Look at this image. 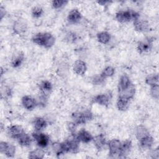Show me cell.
Wrapping results in <instances>:
<instances>
[{"mask_svg": "<svg viewBox=\"0 0 159 159\" xmlns=\"http://www.w3.org/2000/svg\"><path fill=\"white\" fill-rule=\"evenodd\" d=\"M6 14V11L5 8H4L2 6L0 8V15H1V19H2V18L5 16Z\"/></svg>", "mask_w": 159, "mask_h": 159, "instance_id": "obj_39", "label": "cell"}, {"mask_svg": "<svg viewBox=\"0 0 159 159\" xmlns=\"http://www.w3.org/2000/svg\"><path fill=\"white\" fill-rule=\"evenodd\" d=\"M106 78H104L101 74L100 75H95L91 78V81L94 85H101L104 82V80Z\"/></svg>", "mask_w": 159, "mask_h": 159, "instance_id": "obj_34", "label": "cell"}, {"mask_svg": "<svg viewBox=\"0 0 159 159\" xmlns=\"http://www.w3.org/2000/svg\"><path fill=\"white\" fill-rule=\"evenodd\" d=\"M135 133L136 138L138 139V140L141 138L150 134L148 130L143 125H139L136 127Z\"/></svg>", "mask_w": 159, "mask_h": 159, "instance_id": "obj_28", "label": "cell"}, {"mask_svg": "<svg viewBox=\"0 0 159 159\" xmlns=\"http://www.w3.org/2000/svg\"><path fill=\"white\" fill-rule=\"evenodd\" d=\"M73 70L76 75L82 76L84 75L87 70L86 64L84 61L81 60H78L74 63L73 65Z\"/></svg>", "mask_w": 159, "mask_h": 159, "instance_id": "obj_14", "label": "cell"}, {"mask_svg": "<svg viewBox=\"0 0 159 159\" xmlns=\"http://www.w3.org/2000/svg\"><path fill=\"white\" fill-rule=\"evenodd\" d=\"M24 132V129L18 125H12L7 128V134L13 139L17 140Z\"/></svg>", "mask_w": 159, "mask_h": 159, "instance_id": "obj_9", "label": "cell"}, {"mask_svg": "<svg viewBox=\"0 0 159 159\" xmlns=\"http://www.w3.org/2000/svg\"><path fill=\"white\" fill-rule=\"evenodd\" d=\"M76 127V124L73 122H68L67 124V128H68V130L71 133V134H74V133L75 132Z\"/></svg>", "mask_w": 159, "mask_h": 159, "instance_id": "obj_37", "label": "cell"}, {"mask_svg": "<svg viewBox=\"0 0 159 159\" xmlns=\"http://www.w3.org/2000/svg\"><path fill=\"white\" fill-rule=\"evenodd\" d=\"M122 142L118 139H112L108 142L109 155L111 158H120Z\"/></svg>", "mask_w": 159, "mask_h": 159, "instance_id": "obj_5", "label": "cell"}, {"mask_svg": "<svg viewBox=\"0 0 159 159\" xmlns=\"http://www.w3.org/2000/svg\"><path fill=\"white\" fill-rule=\"evenodd\" d=\"M139 143L143 148H150L154 143L153 138L149 134L139 140Z\"/></svg>", "mask_w": 159, "mask_h": 159, "instance_id": "obj_21", "label": "cell"}, {"mask_svg": "<svg viewBox=\"0 0 159 159\" xmlns=\"http://www.w3.org/2000/svg\"><path fill=\"white\" fill-rule=\"evenodd\" d=\"M97 2H98L99 4L101 5V6H104V5H106V4L109 3V1H97Z\"/></svg>", "mask_w": 159, "mask_h": 159, "instance_id": "obj_40", "label": "cell"}, {"mask_svg": "<svg viewBox=\"0 0 159 159\" xmlns=\"http://www.w3.org/2000/svg\"><path fill=\"white\" fill-rule=\"evenodd\" d=\"M140 17V14L136 11L129 9L126 11H120L116 14V19L119 22H127L130 20L134 21Z\"/></svg>", "mask_w": 159, "mask_h": 159, "instance_id": "obj_2", "label": "cell"}, {"mask_svg": "<svg viewBox=\"0 0 159 159\" xmlns=\"http://www.w3.org/2000/svg\"><path fill=\"white\" fill-rule=\"evenodd\" d=\"M65 153H77L80 149V141L76 138L75 134L71 135L66 139L65 142H62Z\"/></svg>", "mask_w": 159, "mask_h": 159, "instance_id": "obj_3", "label": "cell"}, {"mask_svg": "<svg viewBox=\"0 0 159 159\" xmlns=\"http://www.w3.org/2000/svg\"><path fill=\"white\" fill-rule=\"evenodd\" d=\"M52 147L54 153L56 154L57 156H60L61 155H63L65 153L62 143L54 142L52 143Z\"/></svg>", "mask_w": 159, "mask_h": 159, "instance_id": "obj_29", "label": "cell"}, {"mask_svg": "<svg viewBox=\"0 0 159 159\" xmlns=\"http://www.w3.org/2000/svg\"><path fill=\"white\" fill-rule=\"evenodd\" d=\"M32 137L36 142L38 146H39L41 148H45L46 147L50 142V137L48 135L42 133L40 131H36L35 132H33Z\"/></svg>", "mask_w": 159, "mask_h": 159, "instance_id": "obj_6", "label": "cell"}, {"mask_svg": "<svg viewBox=\"0 0 159 159\" xmlns=\"http://www.w3.org/2000/svg\"><path fill=\"white\" fill-rule=\"evenodd\" d=\"M32 41L39 46L49 48L55 44V38L49 32H39L32 36Z\"/></svg>", "mask_w": 159, "mask_h": 159, "instance_id": "obj_1", "label": "cell"}, {"mask_svg": "<svg viewBox=\"0 0 159 159\" xmlns=\"http://www.w3.org/2000/svg\"><path fill=\"white\" fill-rule=\"evenodd\" d=\"M22 104L25 109L31 111L37 106V101L30 96H24L22 98Z\"/></svg>", "mask_w": 159, "mask_h": 159, "instance_id": "obj_11", "label": "cell"}, {"mask_svg": "<svg viewBox=\"0 0 159 159\" xmlns=\"http://www.w3.org/2000/svg\"><path fill=\"white\" fill-rule=\"evenodd\" d=\"M97 39L101 43L107 44L111 40V34L106 31L99 32L97 34Z\"/></svg>", "mask_w": 159, "mask_h": 159, "instance_id": "obj_25", "label": "cell"}, {"mask_svg": "<svg viewBox=\"0 0 159 159\" xmlns=\"http://www.w3.org/2000/svg\"><path fill=\"white\" fill-rule=\"evenodd\" d=\"M68 1L65 0H57V1H52V6L53 9H60L64 6H65Z\"/></svg>", "mask_w": 159, "mask_h": 159, "instance_id": "obj_35", "label": "cell"}, {"mask_svg": "<svg viewBox=\"0 0 159 159\" xmlns=\"http://www.w3.org/2000/svg\"><path fill=\"white\" fill-rule=\"evenodd\" d=\"M145 83L150 86L158 84V75L155 74L147 76L145 78Z\"/></svg>", "mask_w": 159, "mask_h": 159, "instance_id": "obj_31", "label": "cell"}, {"mask_svg": "<svg viewBox=\"0 0 159 159\" xmlns=\"http://www.w3.org/2000/svg\"><path fill=\"white\" fill-rule=\"evenodd\" d=\"M135 93V86L132 83H130V85L127 88L119 92V98H122L130 100L134 98Z\"/></svg>", "mask_w": 159, "mask_h": 159, "instance_id": "obj_10", "label": "cell"}, {"mask_svg": "<svg viewBox=\"0 0 159 159\" xmlns=\"http://www.w3.org/2000/svg\"><path fill=\"white\" fill-rule=\"evenodd\" d=\"M132 147V143L131 140H126L123 142L121 144L120 152V158H125L127 155L131 151Z\"/></svg>", "mask_w": 159, "mask_h": 159, "instance_id": "obj_16", "label": "cell"}, {"mask_svg": "<svg viewBox=\"0 0 159 159\" xmlns=\"http://www.w3.org/2000/svg\"><path fill=\"white\" fill-rule=\"evenodd\" d=\"M76 137L80 141V142H81L84 143H88L90 142L91 140H93V139L91 134L84 129H81V130H80Z\"/></svg>", "mask_w": 159, "mask_h": 159, "instance_id": "obj_15", "label": "cell"}, {"mask_svg": "<svg viewBox=\"0 0 159 159\" xmlns=\"http://www.w3.org/2000/svg\"><path fill=\"white\" fill-rule=\"evenodd\" d=\"M93 101L94 103H97L101 106H107L109 104L110 97L106 94H101L94 96Z\"/></svg>", "mask_w": 159, "mask_h": 159, "instance_id": "obj_18", "label": "cell"}, {"mask_svg": "<svg viewBox=\"0 0 159 159\" xmlns=\"http://www.w3.org/2000/svg\"><path fill=\"white\" fill-rule=\"evenodd\" d=\"M129 101L130 100H128L124 98H119L116 104L118 110L120 111H126L129 106Z\"/></svg>", "mask_w": 159, "mask_h": 159, "instance_id": "obj_26", "label": "cell"}, {"mask_svg": "<svg viewBox=\"0 0 159 159\" xmlns=\"http://www.w3.org/2000/svg\"><path fill=\"white\" fill-rule=\"evenodd\" d=\"M153 39L152 38L148 37L146 38L141 41H140L137 44V51L139 53L142 54L145 53L151 50L153 45Z\"/></svg>", "mask_w": 159, "mask_h": 159, "instance_id": "obj_8", "label": "cell"}, {"mask_svg": "<svg viewBox=\"0 0 159 159\" xmlns=\"http://www.w3.org/2000/svg\"><path fill=\"white\" fill-rule=\"evenodd\" d=\"M134 27L136 31L145 32L149 30V23L145 20L139 18L134 21Z\"/></svg>", "mask_w": 159, "mask_h": 159, "instance_id": "obj_13", "label": "cell"}, {"mask_svg": "<svg viewBox=\"0 0 159 159\" xmlns=\"http://www.w3.org/2000/svg\"><path fill=\"white\" fill-rule=\"evenodd\" d=\"M24 60V55L22 52H19L15 55L11 60V66L13 68L19 67Z\"/></svg>", "mask_w": 159, "mask_h": 159, "instance_id": "obj_24", "label": "cell"}, {"mask_svg": "<svg viewBox=\"0 0 159 159\" xmlns=\"http://www.w3.org/2000/svg\"><path fill=\"white\" fill-rule=\"evenodd\" d=\"M27 29V24L23 19H18L16 20L13 25L14 32L18 35H21L26 32Z\"/></svg>", "mask_w": 159, "mask_h": 159, "instance_id": "obj_12", "label": "cell"}, {"mask_svg": "<svg viewBox=\"0 0 159 159\" xmlns=\"http://www.w3.org/2000/svg\"><path fill=\"white\" fill-rule=\"evenodd\" d=\"M82 18V15L81 12L76 9H72L68 14L67 20L70 23L75 24L78 22Z\"/></svg>", "mask_w": 159, "mask_h": 159, "instance_id": "obj_17", "label": "cell"}, {"mask_svg": "<svg viewBox=\"0 0 159 159\" xmlns=\"http://www.w3.org/2000/svg\"><path fill=\"white\" fill-rule=\"evenodd\" d=\"M0 152L7 157H13L16 153V147L7 142H0Z\"/></svg>", "mask_w": 159, "mask_h": 159, "instance_id": "obj_7", "label": "cell"}, {"mask_svg": "<svg viewBox=\"0 0 159 159\" xmlns=\"http://www.w3.org/2000/svg\"><path fill=\"white\" fill-rule=\"evenodd\" d=\"M115 73V69L112 66H108L106 67L101 73V75L105 78L112 76Z\"/></svg>", "mask_w": 159, "mask_h": 159, "instance_id": "obj_32", "label": "cell"}, {"mask_svg": "<svg viewBox=\"0 0 159 159\" xmlns=\"http://www.w3.org/2000/svg\"><path fill=\"white\" fill-rule=\"evenodd\" d=\"M53 88L52 83L48 80L42 81L39 84L40 94L48 96Z\"/></svg>", "mask_w": 159, "mask_h": 159, "instance_id": "obj_19", "label": "cell"}, {"mask_svg": "<svg viewBox=\"0 0 159 159\" xmlns=\"http://www.w3.org/2000/svg\"><path fill=\"white\" fill-rule=\"evenodd\" d=\"M45 152L43 150L40 148H37L34 150H32L29 153V158H39L42 159L44 157Z\"/></svg>", "mask_w": 159, "mask_h": 159, "instance_id": "obj_30", "label": "cell"}, {"mask_svg": "<svg viewBox=\"0 0 159 159\" xmlns=\"http://www.w3.org/2000/svg\"><path fill=\"white\" fill-rule=\"evenodd\" d=\"M17 140L19 145L23 147H28L30 145L32 142V139L25 132H24Z\"/></svg>", "mask_w": 159, "mask_h": 159, "instance_id": "obj_27", "label": "cell"}, {"mask_svg": "<svg viewBox=\"0 0 159 159\" xmlns=\"http://www.w3.org/2000/svg\"><path fill=\"white\" fill-rule=\"evenodd\" d=\"M151 155H152V157L153 158H158L159 157V150H158V148H155L151 153Z\"/></svg>", "mask_w": 159, "mask_h": 159, "instance_id": "obj_38", "label": "cell"}, {"mask_svg": "<svg viewBox=\"0 0 159 159\" xmlns=\"http://www.w3.org/2000/svg\"><path fill=\"white\" fill-rule=\"evenodd\" d=\"M33 125L36 131H41L43 130L47 125L46 120L41 117H35L33 120Z\"/></svg>", "mask_w": 159, "mask_h": 159, "instance_id": "obj_20", "label": "cell"}, {"mask_svg": "<svg viewBox=\"0 0 159 159\" xmlns=\"http://www.w3.org/2000/svg\"><path fill=\"white\" fill-rule=\"evenodd\" d=\"M150 94L155 99L159 98V86L158 84L150 86Z\"/></svg>", "mask_w": 159, "mask_h": 159, "instance_id": "obj_36", "label": "cell"}, {"mask_svg": "<svg viewBox=\"0 0 159 159\" xmlns=\"http://www.w3.org/2000/svg\"><path fill=\"white\" fill-rule=\"evenodd\" d=\"M130 80L129 77L127 75H122L119 80L118 83V91L120 92L125 88H127L130 84Z\"/></svg>", "mask_w": 159, "mask_h": 159, "instance_id": "obj_23", "label": "cell"}, {"mask_svg": "<svg viewBox=\"0 0 159 159\" xmlns=\"http://www.w3.org/2000/svg\"><path fill=\"white\" fill-rule=\"evenodd\" d=\"M43 14V9L40 6H35L32 9L31 14L34 18H39Z\"/></svg>", "mask_w": 159, "mask_h": 159, "instance_id": "obj_33", "label": "cell"}, {"mask_svg": "<svg viewBox=\"0 0 159 159\" xmlns=\"http://www.w3.org/2000/svg\"><path fill=\"white\" fill-rule=\"evenodd\" d=\"M71 118L73 119V122L76 125L84 124L87 121L92 120L93 115L90 111L86 110L81 112H73L71 114Z\"/></svg>", "mask_w": 159, "mask_h": 159, "instance_id": "obj_4", "label": "cell"}, {"mask_svg": "<svg viewBox=\"0 0 159 159\" xmlns=\"http://www.w3.org/2000/svg\"><path fill=\"white\" fill-rule=\"evenodd\" d=\"M94 145L98 150H101L106 144V138L103 134H99L96 135L93 139Z\"/></svg>", "mask_w": 159, "mask_h": 159, "instance_id": "obj_22", "label": "cell"}]
</instances>
